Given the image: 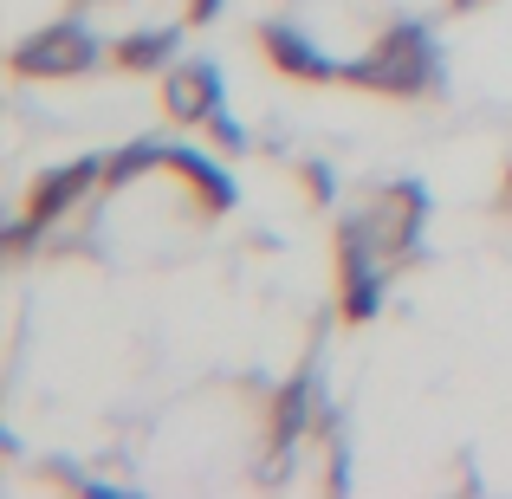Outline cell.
<instances>
[{
  "label": "cell",
  "mask_w": 512,
  "mask_h": 499,
  "mask_svg": "<svg viewBox=\"0 0 512 499\" xmlns=\"http://www.w3.org/2000/svg\"><path fill=\"white\" fill-rule=\"evenodd\" d=\"M163 98H169L175 124H208V117L221 111V72H214L208 59H195V65H182V72H169Z\"/></svg>",
  "instance_id": "277c9868"
},
{
  "label": "cell",
  "mask_w": 512,
  "mask_h": 499,
  "mask_svg": "<svg viewBox=\"0 0 512 499\" xmlns=\"http://www.w3.org/2000/svg\"><path fill=\"white\" fill-rule=\"evenodd\" d=\"M357 85H376V91H428L441 78V52L422 26H396L383 39V52H370L363 65H350Z\"/></svg>",
  "instance_id": "6da1fadb"
},
{
  "label": "cell",
  "mask_w": 512,
  "mask_h": 499,
  "mask_svg": "<svg viewBox=\"0 0 512 499\" xmlns=\"http://www.w3.org/2000/svg\"><path fill=\"white\" fill-rule=\"evenodd\" d=\"M150 163H156V143H130V150L117 156V163L104 169V175H111V182H130V175H137V169H150Z\"/></svg>",
  "instance_id": "30bf717a"
},
{
  "label": "cell",
  "mask_w": 512,
  "mask_h": 499,
  "mask_svg": "<svg viewBox=\"0 0 512 499\" xmlns=\"http://www.w3.org/2000/svg\"><path fill=\"white\" fill-rule=\"evenodd\" d=\"M214 7H221V0H195V13H201V20H208V13H214Z\"/></svg>",
  "instance_id": "4fadbf2b"
},
{
  "label": "cell",
  "mask_w": 512,
  "mask_h": 499,
  "mask_svg": "<svg viewBox=\"0 0 512 499\" xmlns=\"http://www.w3.org/2000/svg\"><path fill=\"white\" fill-rule=\"evenodd\" d=\"M305 415H312V383H292L286 396H279V441H299Z\"/></svg>",
  "instance_id": "ba28073f"
},
{
  "label": "cell",
  "mask_w": 512,
  "mask_h": 499,
  "mask_svg": "<svg viewBox=\"0 0 512 499\" xmlns=\"http://www.w3.org/2000/svg\"><path fill=\"white\" fill-rule=\"evenodd\" d=\"M454 7H474V0H454Z\"/></svg>",
  "instance_id": "5bb4252c"
},
{
  "label": "cell",
  "mask_w": 512,
  "mask_h": 499,
  "mask_svg": "<svg viewBox=\"0 0 512 499\" xmlns=\"http://www.w3.org/2000/svg\"><path fill=\"white\" fill-rule=\"evenodd\" d=\"M91 59H98V39H91L85 26H46V33H33L20 52H13V72H26V78H72V72H85Z\"/></svg>",
  "instance_id": "7a4b0ae2"
},
{
  "label": "cell",
  "mask_w": 512,
  "mask_h": 499,
  "mask_svg": "<svg viewBox=\"0 0 512 499\" xmlns=\"http://www.w3.org/2000/svg\"><path fill=\"white\" fill-rule=\"evenodd\" d=\"M208 130L221 137V150H247V130H240V124H234L227 111H214V117H208Z\"/></svg>",
  "instance_id": "8fae6325"
},
{
  "label": "cell",
  "mask_w": 512,
  "mask_h": 499,
  "mask_svg": "<svg viewBox=\"0 0 512 499\" xmlns=\"http://www.w3.org/2000/svg\"><path fill=\"white\" fill-rule=\"evenodd\" d=\"M98 175H104V163H72V169L46 175V182L33 188V208H26V221L13 227V253H20V247H33V234H39V227H46L59 208H72V201L85 195V182H98Z\"/></svg>",
  "instance_id": "3957f363"
},
{
  "label": "cell",
  "mask_w": 512,
  "mask_h": 499,
  "mask_svg": "<svg viewBox=\"0 0 512 499\" xmlns=\"http://www.w3.org/2000/svg\"><path fill=\"white\" fill-rule=\"evenodd\" d=\"M260 46L273 52L286 72H299V78H331V65L318 59V46H312V39H299L292 26H260Z\"/></svg>",
  "instance_id": "5b68a950"
},
{
  "label": "cell",
  "mask_w": 512,
  "mask_h": 499,
  "mask_svg": "<svg viewBox=\"0 0 512 499\" xmlns=\"http://www.w3.org/2000/svg\"><path fill=\"white\" fill-rule=\"evenodd\" d=\"M305 188H312V201H331V169L312 163V169H305Z\"/></svg>",
  "instance_id": "7c38bea8"
},
{
  "label": "cell",
  "mask_w": 512,
  "mask_h": 499,
  "mask_svg": "<svg viewBox=\"0 0 512 499\" xmlns=\"http://www.w3.org/2000/svg\"><path fill=\"white\" fill-rule=\"evenodd\" d=\"M383 305V266H357L344 273V318H370Z\"/></svg>",
  "instance_id": "52a82bcc"
},
{
  "label": "cell",
  "mask_w": 512,
  "mask_h": 499,
  "mask_svg": "<svg viewBox=\"0 0 512 499\" xmlns=\"http://www.w3.org/2000/svg\"><path fill=\"white\" fill-rule=\"evenodd\" d=\"M506 188H512V169H506Z\"/></svg>",
  "instance_id": "9a60e30c"
},
{
  "label": "cell",
  "mask_w": 512,
  "mask_h": 499,
  "mask_svg": "<svg viewBox=\"0 0 512 499\" xmlns=\"http://www.w3.org/2000/svg\"><path fill=\"white\" fill-rule=\"evenodd\" d=\"M169 52H175V33H137V39H124V65H137V72H143V65H163Z\"/></svg>",
  "instance_id": "9c48e42d"
},
{
  "label": "cell",
  "mask_w": 512,
  "mask_h": 499,
  "mask_svg": "<svg viewBox=\"0 0 512 499\" xmlns=\"http://www.w3.org/2000/svg\"><path fill=\"white\" fill-rule=\"evenodd\" d=\"M169 163L182 169V175H195L201 195H208L214 208H234V175H227V169H214L208 156H195V150H169Z\"/></svg>",
  "instance_id": "8992f818"
}]
</instances>
